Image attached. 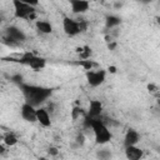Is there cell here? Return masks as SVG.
Segmentation results:
<instances>
[{"mask_svg": "<svg viewBox=\"0 0 160 160\" xmlns=\"http://www.w3.org/2000/svg\"><path fill=\"white\" fill-rule=\"evenodd\" d=\"M19 85V89L22 94L24 101L38 108L44 105L52 95V89L42 85H36V84H28L21 81Z\"/></svg>", "mask_w": 160, "mask_h": 160, "instance_id": "obj_1", "label": "cell"}, {"mask_svg": "<svg viewBox=\"0 0 160 160\" xmlns=\"http://www.w3.org/2000/svg\"><path fill=\"white\" fill-rule=\"evenodd\" d=\"M88 126L91 129L92 134H94V140L96 145L104 146L106 144H109L112 140V132L109 129V126L101 120V118L98 119H89V118H84Z\"/></svg>", "mask_w": 160, "mask_h": 160, "instance_id": "obj_2", "label": "cell"}, {"mask_svg": "<svg viewBox=\"0 0 160 160\" xmlns=\"http://www.w3.org/2000/svg\"><path fill=\"white\" fill-rule=\"evenodd\" d=\"M8 61H12V62H18L21 65H25L28 68H30L32 71H41L46 68L48 65V60L44 56L36 55L31 51H25L21 55L18 56H9V58H4Z\"/></svg>", "mask_w": 160, "mask_h": 160, "instance_id": "obj_3", "label": "cell"}, {"mask_svg": "<svg viewBox=\"0 0 160 160\" xmlns=\"http://www.w3.org/2000/svg\"><path fill=\"white\" fill-rule=\"evenodd\" d=\"M61 25H62L64 34L68 35L69 38H75L82 34L84 31H86V28H88V24L84 20H78L70 16H64Z\"/></svg>", "mask_w": 160, "mask_h": 160, "instance_id": "obj_4", "label": "cell"}, {"mask_svg": "<svg viewBox=\"0 0 160 160\" xmlns=\"http://www.w3.org/2000/svg\"><path fill=\"white\" fill-rule=\"evenodd\" d=\"M14 9V18L19 20H34L36 19V6L29 5L20 0H11Z\"/></svg>", "mask_w": 160, "mask_h": 160, "instance_id": "obj_5", "label": "cell"}, {"mask_svg": "<svg viewBox=\"0 0 160 160\" xmlns=\"http://www.w3.org/2000/svg\"><path fill=\"white\" fill-rule=\"evenodd\" d=\"M106 76H108V71L100 66L85 71V79H86V82L90 88L101 86L106 81Z\"/></svg>", "mask_w": 160, "mask_h": 160, "instance_id": "obj_6", "label": "cell"}, {"mask_svg": "<svg viewBox=\"0 0 160 160\" xmlns=\"http://www.w3.org/2000/svg\"><path fill=\"white\" fill-rule=\"evenodd\" d=\"M5 38L10 42H21L26 39V34L22 31V29L15 25H10L5 30Z\"/></svg>", "mask_w": 160, "mask_h": 160, "instance_id": "obj_7", "label": "cell"}, {"mask_svg": "<svg viewBox=\"0 0 160 160\" xmlns=\"http://www.w3.org/2000/svg\"><path fill=\"white\" fill-rule=\"evenodd\" d=\"M20 116L26 122L30 124L36 122V108L24 101L20 106Z\"/></svg>", "mask_w": 160, "mask_h": 160, "instance_id": "obj_8", "label": "cell"}, {"mask_svg": "<svg viewBox=\"0 0 160 160\" xmlns=\"http://www.w3.org/2000/svg\"><path fill=\"white\" fill-rule=\"evenodd\" d=\"M70 10L74 15H82L90 10L89 0H69Z\"/></svg>", "mask_w": 160, "mask_h": 160, "instance_id": "obj_9", "label": "cell"}, {"mask_svg": "<svg viewBox=\"0 0 160 160\" xmlns=\"http://www.w3.org/2000/svg\"><path fill=\"white\" fill-rule=\"evenodd\" d=\"M36 122L40 124L42 128H50L52 125L50 111L42 105L36 108Z\"/></svg>", "mask_w": 160, "mask_h": 160, "instance_id": "obj_10", "label": "cell"}, {"mask_svg": "<svg viewBox=\"0 0 160 160\" xmlns=\"http://www.w3.org/2000/svg\"><path fill=\"white\" fill-rule=\"evenodd\" d=\"M102 109H104V105H102V102H101L100 100H98V99L90 100L89 108H88V110H86V118H89V119H98V118H101Z\"/></svg>", "mask_w": 160, "mask_h": 160, "instance_id": "obj_11", "label": "cell"}, {"mask_svg": "<svg viewBox=\"0 0 160 160\" xmlns=\"http://www.w3.org/2000/svg\"><path fill=\"white\" fill-rule=\"evenodd\" d=\"M124 152H125V158L129 160H140L144 158V150L136 145H129L124 148Z\"/></svg>", "mask_w": 160, "mask_h": 160, "instance_id": "obj_12", "label": "cell"}, {"mask_svg": "<svg viewBox=\"0 0 160 160\" xmlns=\"http://www.w3.org/2000/svg\"><path fill=\"white\" fill-rule=\"evenodd\" d=\"M140 139H141L140 132L136 129H132V128L128 129L124 135V148L129 145H136L140 141Z\"/></svg>", "mask_w": 160, "mask_h": 160, "instance_id": "obj_13", "label": "cell"}, {"mask_svg": "<svg viewBox=\"0 0 160 160\" xmlns=\"http://www.w3.org/2000/svg\"><path fill=\"white\" fill-rule=\"evenodd\" d=\"M35 28H36V30L40 32V34H42V35H50L51 32H52V25H51V22L49 21V20H46V19H36V21H35Z\"/></svg>", "mask_w": 160, "mask_h": 160, "instance_id": "obj_14", "label": "cell"}, {"mask_svg": "<svg viewBox=\"0 0 160 160\" xmlns=\"http://www.w3.org/2000/svg\"><path fill=\"white\" fill-rule=\"evenodd\" d=\"M1 140H2V142H4L8 148H12V146H15V145L19 142L18 135H16L15 132H12V131H9V132L4 134V136L1 138Z\"/></svg>", "mask_w": 160, "mask_h": 160, "instance_id": "obj_15", "label": "cell"}, {"mask_svg": "<svg viewBox=\"0 0 160 160\" xmlns=\"http://www.w3.org/2000/svg\"><path fill=\"white\" fill-rule=\"evenodd\" d=\"M76 54L79 55V60H85V59H90L91 58L92 50H91L90 46L82 45V46H80V48L76 49Z\"/></svg>", "mask_w": 160, "mask_h": 160, "instance_id": "obj_16", "label": "cell"}, {"mask_svg": "<svg viewBox=\"0 0 160 160\" xmlns=\"http://www.w3.org/2000/svg\"><path fill=\"white\" fill-rule=\"evenodd\" d=\"M120 24H121V19L119 16H116V15H108L106 19H105V26L108 29L118 28Z\"/></svg>", "mask_w": 160, "mask_h": 160, "instance_id": "obj_17", "label": "cell"}, {"mask_svg": "<svg viewBox=\"0 0 160 160\" xmlns=\"http://www.w3.org/2000/svg\"><path fill=\"white\" fill-rule=\"evenodd\" d=\"M78 65H80L85 71L86 70H91V69H95V68H99V64L91 59H85V60H79L78 61Z\"/></svg>", "mask_w": 160, "mask_h": 160, "instance_id": "obj_18", "label": "cell"}, {"mask_svg": "<svg viewBox=\"0 0 160 160\" xmlns=\"http://www.w3.org/2000/svg\"><path fill=\"white\" fill-rule=\"evenodd\" d=\"M70 115H71V119H72L74 121H76V120H79L80 118H85V116H86V111H84L80 106H75V108H72Z\"/></svg>", "mask_w": 160, "mask_h": 160, "instance_id": "obj_19", "label": "cell"}, {"mask_svg": "<svg viewBox=\"0 0 160 160\" xmlns=\"http://www.w3.org/2000/svg\"><path fill=\"white\" fill-rule=\"evenodd\" d=\"M96 156L100 158V159H110L111 158V152L108 149H102V150H99L96 152Z\"/></svg>", "mask_w": 160, "mask_h": 160, "instance_id": "obj_20", "label": "cell"}, {"mask_svg": "<svg viewBox=\"0 0 160 160\" xmlns=\"http://www.w3.org/2000/svg\"><path fill=\"white\" fill-rule=\"evenodd\" d=\"M148 90H149V92H151V94H156L158 92V86L155 85V84H149L148 85Z\"/></svg>", "mask_w": 160, "mask_h": 160, "instance_id": "obj_21", "label": "cell"}, {"mask_svg": "<svg viewBox=\"0 0 160 160\" xmlns=\"http://www.w3.org/2000/svg\"><path fill=\"white\" fill-rule=\"evenodd\" d=\"M48 152H49V155L56 156V155L59 154V150H58V148H55V146H50V148L48 149Z\"/></svg>", "mask_w": 160, "mask_h": 160, "instance_id": "obj_22", "label": "cell"}, {"mask_svg": "<svg viewBox=\"0 0 160 160\" xmlns=\"http://www.w3.org/2000/svg\"><path fill=\"white\" fill-rule=\"evenodd\" d=\"M8 146L2 142V144H0V155H6L8 154Z\"/></svg>", "mask_w": 160, "mask_h": 160, "instance_id": "obj_23", "label": "cell"}, {"mask_svg": "<svg viewBox=\"0 0 160 160\" xmlns=\"http://www.w3.org/2000/svg\"><path fill=\"white\" fill-rule=\"evenodd\" d=\"M20 1L26 2V4H29V5H32V6H38L39 2H40V0H20Z\"/></svg>", "mask_w": 160, "mask_h": 160, "instance_id": "obj_24", "label": "cell"}, {"mask_svg": "<svg viewBox=\"0 0 160 160\" xmlns=\"http://www.w3.org/2000/svg\"><path fill=\"white\" fill-rule=\"evenodd\" d=\"M115 46H116V42H112V41H110V42L108 44V48H109L110 50H114V49H115Z\"/></svg>", "mask_w": 160, "mask_h": 160, "instance_id": "obj_25", "label": "cell"}, {"mask_svg": "<svg viewBox=\"0 0 160 160\" xmlns=\"http://www.w3.org/2000/svg\"><path fill=\"white\" fill-rule=\"evenodd\" d=\"M108 71H109V72H111V74H115V72H116V68L111 65V66H109V68H108Z\"/></svg>", "mask_w": 160, "mask_h": 160, "instance_id": "obj_26", "label": "cell"}, {"mask_svg": "<svg viewBox=\"0 0 160 160\" xmlns=\"http://www.w3.org/2000/svg\"><path fill=\"white\" fill-rule=\"evenodd\" d=\"M139 1H142V2H149V1H151V0H139Z\"/></svg>", "mask_w": 160, "mask_h": 160, "instance_id": "obj_27", "label": "cell"}]
</instances>
